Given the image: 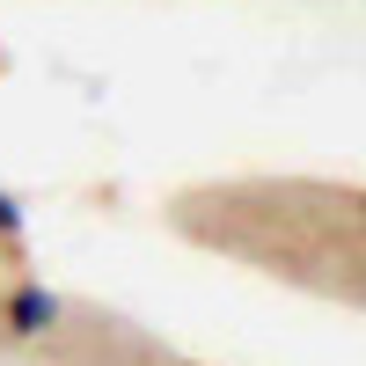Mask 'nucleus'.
<instances>
[{
	"instance_id": "1",
	"label": "nucleus",
	"mask_w": 366,
	"mask_h": 366,
	"mask_svg": "<svg viewBox=\"0 0 366 366\" xmlns=\"http://www.w3.org/2000/svg\"><path fill=\"white\" fill-rule=\"evenodd\" d=\"M0 315H8V337L37 345V337H51V330L66 322V300H59L44 279H22V286L8 293V308H0Z\"/></svg>"
},
{
	"instance_id": "2",
	"label": "nucleus",
	"mask_w": 366,
	"mask_h": 366,
	"mask_svg": "<svg viewBox=\"0 0 366 366\" xmlns=\"http://www.w3.org/2000/svg\"><path fill=\"white\" fill-rule=\"evenodd\" d=\"M22 227H29V205L15 191H0V242H22Z\"/></svg>"
}]
</instances>
